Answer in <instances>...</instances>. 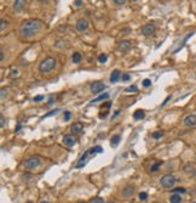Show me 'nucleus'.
I'll return each mask as SVG.
<instances>
[{
    "label": "nucleus",
    "mask_w": 196,
    "mask_h": 203,
    "mask_svg": "<svg viewBox=\"0 0 196 203\" xmlns=\"http://www.w3.org/2000/svg\"><path fill=\"white\" fill-rule=\"evenodd\" d=\"M43 27V22L39 21V19H28V21H24L22 24H21V28H19V33L22 37L25 38H29V37H33V35L37 34L39 30Z\"/></svg>",
    "instance_id": "nucleus-1"
},
{
    "label": "nucleus",
    "mask_w": 196,
    "mask_h": 203,
    "mask_svg": "<svg viewBox=\"0 0 196 203\" xmlns=\"http://www.w3.org/2000/svg\"><path fill=\"white\" fill-rule=\"evenodd\" d=\"M55 67H56V58L47 57L44 61H41V63L39 65V71L41 73H47L50 71H52Z\"/></svg>",
    "instance_id": "nucleus-2"
},
{
    "label": "nucleus",
    "mask_w": 196,
    "mask_h": 203,
    "mask_svg": "<svg viewBox=\"0 0 196 203\" xmlns=\"http://www.w3.org/2000/svg\"><path fill=\"white\" fill-rule=\"evenodd\" d=\"M176 177H174L172 174H166L163 175L161 177V180H160V182H161L162 187H165V189H171V187L176 184Z\"/></svg>",
    "instance_id": "nucleus-3"
},
{
    "label": "nucleus",
    "mask_w": 196,
    "mask_h": 203,
    "mask_svg": "<svg viewBox=\"0 0 196 203\" xmlns=\"http://www.w3.org/2000/svg\"><path fill=\"white\" fill-rule=\"evenodd\" d=\"M40 163H41L40 158H38V157H32V158H28L27 161H25L24 163H23V165H24L25 169L32 170V169L38 168V167L40 165Z\"/></svg>",
    "instance_id": "nucleus-4"
},
{
    "label": "nucleus",
    "mask_w": 196,
    "mask_h": 203,
    "mask_svg": "<svg viewBox=\"0 0 196 203\" xmlns=\"http://www.w3.org/2000/svg\"><path fill=\"white\" fill-rule=\"evenodd\" d=\"M155 29H156V26L153 22H150V23L144 24V26L142 27V29H141V32H142V34L144 35V37H149V35L154 34Z\"/></svg>",
    "instance_id": "nucleus-5"
},
{
    "label": "nucleus",
    "mask_w": 196,
    "mask_h": 203,
    "mask_svg": "<svg viewBox=\"0 0 196 203\" xmlns=\"http://www.w3.org/2000/svg\"><path fill=\"white\" fill-rule=\"evenodd\" d=\"M76 29L79 30V32H85V30L89 28V21H87L86 18H80L76 21V24H75Z\"/></svg>",
    "instance_id": "nucleus-6"
},
{
    "label": "nucleus",
    "mask_w": 196,
    "mask_h": 203,
    "mask_svg": "<svg viewBox=\"0 0 196 203\" xmlns=\"http://www.w3.org/2000/svg\"><path fill=\"white\" fill-rule=\"evenodd\" d=\"M131 49V42L130 40H122L117 45V50L120 52H127Z\"/></svg>",
    "instance_id": "nucleus-7"
},
{
    "label": "nucleus",
    "mask_w": 196,
    "mask_h": 203,
    "mask_svg": "<svg viewBox=\"0 0 196 203\" xmlns=\"http://www.w3.org/2000/svg\"><path fill=\"white\" fill-rule=\"evenodd\" d=\"M104 89H105V85L101 82H95L91 84V91L93 94H99L101 91H103Z\"/></svg>",
    "instance_id": "nucleus-8"
},
{
    "label": "nucleus",
    "mask_w": 196,
    "mask_h": 203,
    "mask_svg": "<svg viewBox=\"0 0 196 203\" xmlns=\"http://www.w3.org/2000/svg\"><path fill=\"white\" fill-rule=\"evenodd\" d=\"M184 125L187 126H196V116L195 114H189L183 119Z\"/></svg>",
    "instance_id": "nucleus-9"
},
{
    "label": "nucleus",
    "mask_w": 196,
    "mask_h": 203,
    "mask_svg": "<svg viewBox=\"0 0 196 203\" xmlns=\"http://www.w3.org/2000/svg\"><path fill=\"white\" fill-rule=\"evenodd\" d=\"M63 144L65 146H68V147H73L76 144V140H75V138H74L73 135L68 134V135H64L63 136Z\"/></svg>",
    "instance_id": "nucleus-10"
},
{
    "label": "nucleus",
    "mask_w": 196,
    "mask_h": 203,
    "mask_svg": "<svg viewBox=\"0 0 196 203\" xmlns=\"http://www.w3.org/2000/svg\"><path fill=\"white\" fill-rule=\"evenodd\" d=\"M82 129H84V125H82V123H80V122H76V123H74L70 126V130L73 134H80Z\"/></svg>",
    "instance_id": "nucleus-11"
},
{
    "label": "nucleus",
    "mask_w": 196,
    "mask_h": 203,
    "mask_svg": "<svg viewBox=\"0 0 196 203\" xmlns=\"http://www.w3.org/2000/svg\"><path fill=\"white\" fill-rule=\"evenodd\" d=\"M25 7V0H16L13 3V10L15 11H22Z\"/></svg>",
    "instance_id": "nucleus-12"
},
{
    "label": "nucleus",
    "mask_w": 196,
    "mask_h": 203,
    "mask_svg": "<svg viewBox=\"0 0 196 203\" xmlns=\"http://www.w3.org/2000/svg\"><path fill=\"white\" fill-rule=\"evenodd\" d=\"M120 77H121V72L119 69H114L111 72V74H110V83L111 84H114V83H116L119 79H120Z\"/></svg>",
    "instance_id": "nucleus-13"
},
{
    "label": "nucleus",
    "mask_w": 196,
    "mask_h": 203,
    "mask_svg": "<svg viewBox=\"0 0 196 203\" xmlns=\"http://www.w3.org/2000/svg\"><path fill=\"white\" fill-rule=\"evenodd\" d=\"M133 192H135V187L133 186H126L125 190H122V195L125 197H131L133 195Z\"/></svg>",
    "instance_id": "nucleus-14"
},
{
    "label": "nucleus",
    "mask_w": 196,
    "mask_h": 203,
    "mask_svg": "<svg viewBox=\"0 0 196 203\" xmlns=\"http://www.w3.org/2000/svg\"><path fill=\"white\" fill-rule=\"evenodd\" d=\"M169 202L171 203H180L182 202V197H180L178 194H173L171 197H169Z\"/></svg>",
    "instance_id": "nucleus-15"
},
{
    "label": "nucleus",
    "mask_w": 196,
    "mask_h": 203,
    "mask_svg": "<svg viewBox=\"0 0 196 203\" xmlns=\"http://www.w3.org/2000/svg\"><path fill=\"white\" fill-rule=\"evenodd\" d=\"M120 140H121L120 135H114V136H113V138H111V143H110L111 147H116L119 144H120Z\"/></svg>",
    "instance_id": "nucleus-16"
},
{
    "label": "nucleus",
    "mask_w": 196,
    "mask_h": 203,
    "mask_svg": "<svg viewBox=\"0 0 196 203\" xmlns=\"http://www.w3.org/2000/svg\"><path fill=\"white\" fill-rule=\"evenodd\" d=\"M144 116H145L144 111H142V110H137L136 112L133 113V118H135V119H142V118H144Z\"/></svg>",
    "instance_id": "nucleus-17"
},
{
    "label": "nucleus",
    "mask_w": 196,
    "mask_h": 203,
    "mask_svg": "<svg viewBox=\"0 0 196 203\" xmlns=\"http://www.w3.org/2000/svg\"><path fill=\"white\" fill-rule=\"evenodd\" d=\"M81 54L80 52H74L73 56H71V61H73V63H79L81 61Z\"/></svg>",
    "instance_id": "nucleus-18"
},
{
    "label": "nucleus",
    "mask_w": 196,
    "mask_h": 203,
    "mask_svg": "<svg viewBox=\"0 0 196 203\" xmlns=\"http://www.w3.org/2000/svg\"><path fill=\"white\" fill-rule=\"evenodd\" d=\"M184 170H185V173H188L190 175H195V169H194V167L191 164H187L184 167Z\"/></svg>",
    "instance_id": "nucleus-19"
},
{
    "label": "nucleus",
    "mask_w": 196,
    "mask_h": 203,
    "mask_svg": "<svg viewBox=\"0 0 196 203\" xmlns=\"http://www.w3.org/2000/svg\"><path fill=\"white\" fill-rule=\"evenodd\" d=\"M89 151H90V153L95 155V153H102L103 149H102L101 146H96V147H93V149H91V150H89Z\"/></svg>",
    "instance_id": "nucleus-20"
},
{
    "label": "nucleus",
    "mask_w": 196,
    "mask_h": 203,
    "mask_svg": "<svg viewBox=\"0 0 196 203\" xmlns=\"http://www.w3.org/2000/svg\"><path fill=\"white\" fill-rule=\"evenodd\" d=\"M109 97V94H103V95H99L97 99H95V100H92V102H97V101H103V100H105V99H108Z\"/></svg>",
    "instance_id": "nucleus-21"
},
{
    "label": "nucleus",
    "mask_w": 196,
    "mask_h": 203,
    "mask_svg": "<svg viewBox=\"0 0 196 203\" xmlns=\"http://www.w3.org/2000/svg\"><path fill=\"white\" fill-rule=\"evenodd\" d=\"M89 203H104V200L102 197H93V198L90 200Z\"/></svg>",
    "instance_id": "nucleus-22"
},
{
    "label": "nucleus",
    "mask_w": 196,
    "mask_h": 203,
    "mask_svg": "<svg viewBox=\"0 0 196 203\" xmlns=\"http://www.w3.org/2000/svg\"><path fill=\"white\" fill-rule=\"evenodd\" d=\"M107 60H108L107 54H101L99 56H98V61H99L101 63H104V62H107Z\"/></svg>",
    "instance_id": "nucleus-23"
},
{
    "label": "nucleus",
    "mask_w": 196,
    "mask_h": 203,
    "mask_svg": "<svg viewBox=\"0 0 196 203\" xmlns=\"http://www.w3.org/2000/svg\"><path fill=\"white\" fill-rule=\"evenodd\" d=\"M173 194H185L187 190L184 189V187H177V189H173Z\"/></svg>",
    "instance_id": "nucleus-24"
},
{
    "label": "nucleus",
    "mask_w": 196,
    "mask_h": 203,
    "mask_svg": "<svg viewBox=\"0 0 196 203\" xmlns=\"http://www.w3.org/2000/svg\"><path fill=\"white\" fill-rule=\"evenodd\" d=\"M153 139H160V138H162L163 136V133L162 131H156V133H153Z\"/></svg>",
    "instance_id": "nucleus-25"
},
{
    "label": "nucleus",
    "mask_w": 196,
    "mask_h": 203,
    "mask_svg": "<svg viewBox=\"0 0 196 203\" xmlns=\"http://www.w3.org/2000/svg\"><path fill=\"white\" fill-rule=\"evenodd\" d=\"M142 84H143V87L148 88V87H150V85H151V80L147 78V79H144V80H143V82H142Z\"/></svg>",
    "instance_id": "nucleus-26"
},
{
    "label": "nucleus",
    "mask_w": 196,
    "mask_h": 203,
    "mask_svg": "<svg viewBox=\"0 0 196 203\" xmlns=\"http://www.w3.org/2000/svg\"><path fill=\"white\" fill-rule=\"evenodd\" d=\"M121 79H122V82H127V80L131 79V75L128 74V73H123V74L121 75Z\"/></svg>",
    "instance_id": "nucleus-27"
},
{
    "label": "nucleus",
    "mask_w": 196,
    "mask_h": 203,
    "mask_svg": "<svg viewBox=\"0 0 196 203\" xmlns=\"http://www.w3.org/2000/svg\"><path fill=\"white\" fill-rule=\"evenodd\" d=\"M161 163H162V162H160V161H159V162H156V163L151 167V169H150V170H151V171H156V170L159 169V167L161 165Z\"/></svg>",
    "instance_id": "nucleus-28"
},
{
    "label": "nucleus",
    "mask_w": 196,
    "mask_h": 203,
    "mask_svg": "<svg viewBox=\"0 0 196 203\" xmlns=\"http://www.w3.org/2000/svg\"><path fill=\"white\" fill-rule=\"evenodd\" d=\"M57 112H59V110H58V108H57V110H53V111H51V112H49L47 114H45V116L43 117V119H44V118H47V117H50V116H53V114H56Z\"/></svg>",
    "instance_id": "nucleus-29"
},
{
    "label": "nucleus",
    "mask_w": 196,
    "mask_h": 203,
    "mask_svg": "<svg viewBox=\"0 0 196 203\" xmlns=\"http://www.w3.org/2000/svg\"><path fill=\"white\" fill-rule=\"evenodd\" d=\"M147 198H148L147 192H141V194H139V200H141V201H145Z\"/></svg>",
    "instance_id": "nucleus-30"
},
{
    "label": "nucleus",
    "mask_w": 196,
    "mask_h": 203,
    "mask_svg": "<svg viewBox=\"0 0 196 203\" xmlns=\"http://www.w3.org/2000/svg\"><path fill=\"white\" fill-rule=\"evenodd\" d=\"M44 100V95H38L34 97V102H40V101Z\"/></svg>",
    "instance_id": "nucleus-31"
},
{
    "label": "nucleus",
    "mask_w": 196,
    "mask_h": 203,
    "mask_svg": "<svg viewBox=\"0 0 196 203\" xmlns=\"http://www.w3.org/2000/svg\"><path fill=\"white\" fill-rule=\"evenodd\" d=\"M70 117H71V113L69 112V111L64 112V120H65V122H68V120L70 119Z\"/></svg>",
    "instance_id": "nucleus-32"
},
{
    "label": "nucleus",
    "mask_w": 196,
    "mask_h": 203,
    "mask_svg": "<svg viewBox=\"0 0 196 203\" xmlns=\"http://www.w3.org/2000/svg\"><path fill=\"white\" fill-rule=\"evenodd\" d=\"M116 5H123V4H126L127 3V0H113Z\"/></svg>",
    "instance_id": "nucleus-33"
},
{
    "label": "nucleus",
    "mask_w": 196,
    "mask_h": 203,
    "mask_svg": "<svg viewBox=\"0 0 196 203\" xmlns=\"http://www.w3.org/2000/svg\"><path fill=\"white\" fill-rule=\"evenodd\" d=\"M0 24H1V26H0V29H1V30H4V29H5V27H6L7 22L5 21V19H1V22H0Z\"/></svg>",
    "instance_id": "nucleus-34"
},
{
    "label": "nucleus",
    "mask_w": 196,
    "mask_h": 203,
    "mask_svg": "<svg viewBox=\"0 0 196 203\" xmlns=\"http://www.w3.org/2000/svg\"><path fill=\"white\" fill-rule=\"evenodd\" d=\"M17 75H18V71L17 69H12V72H11V74H10V77L15 78V77H17Z\"/></svg>",
    "instance_id": "nucleus-35"
},
{
    "label": "nucleus",
    "mask_w": 196,
    "mask_h": 203,
    "mask_svg": "<svg viewBox=\"0 0 196 203\" xmlns=\"http://www.w3.org/2000/svg\"><path fill=\"white\" fill-rule=\"evenodd\" d=\"M4 125H5V118H4V116L1 114V116H0V126L4 128Z\"/></svg>",
    "instance_id": "nucleus-36"
},
{
    "label": "nucleus",
    "mask_w": 196,
    "mask_h": 203,
    "mask_svg": "<svg viewBox=\"0 0 196 203\" xmlns=\"http://www.w3.org/2000/svg\"><path fill=\"white\" fill-rule=\"evenodd\" d=\"M136 90H137V87H136V85H131V87L126 88V91H136Z\"/></svg>",
    "instance_id": "nucleus-37"
},
{
    "label": "nucleus",
    "mask_w": 196,
    "mask_h": 203,
    "mask_svg": "<svg viewBox=\"0 0 196 203\" xmlns=\"http://www.w3.org/2000/svg\"><path fill=\"white\" fill-rule=\"evenodd\" d=\"M75 5H76V6H81V5H82V1H81V0H75V3H74Z\"/></svg>",
    "instance_id": "nucleus-38"
},
{
    "label": "nucleus",
    "mask_w": 196,
    "mask_h": 203,
    "mask_svg": "<svg viewBox=\"0 0 196 203\" xmlns=\"http://www.w3.org/2000/svg\"><path fill=\"white\" fill-rule=\"evenodd\" d=\"M169 100H171V96H168V97H167V99H166V100H165V101H163V102H162V105H161V106H165V105H166V104L168 102V101H169Z\"/></svg>",
    "instance_id": "nucleus-39"
},
{
    "label": "nucleus",
    "mask_w": 196,
    "mask_h": 203,
    "mask_svg": "<svg viewBox=\"0 0 196 203\" xmlns=\"http://www.w3.org/2000/svg\"><path fill=\"white\" fill-rule=\"evenodd\" d=\"M5 93H7V90H6V89H1V99H4Z\"/></svg>",
    "instance_id": "nucleus-40"
},
{
    "label": "nucleus",
    "mask_w": 196,
    "mask_h": 203,
    "mask_svg": "<svg viewBox=\"0 0 196 203\" xmlns=\"http://www.w3.org/2000/svg\"><path fill=\"white\" fill-rule=\"evenodd\" d=\"M53 101H55V99H53V97H50V100H49V102H47V105H49V106H51V105H52V104H53Z\"/></svg>",
    "instance_id": "nucleus-41"
},
{
    "label": "nucleus",
    "mask_w": 196,
    "mask_h": 203,
    "mask_svg": "<svg viewBox=\"0 0 196 203\" xmlns=\"http://www.w3.org/2000/svg\"><path fill=\"white\" fill-rule=\"evenodd\" d=\"M110 105H111L110 102H107L105 105H103V106H102V108H103V107H105V108H108V107H110Z\"/></svg>",
    "instance_id": "nucleus-42"
},
{
    "label": "nucleus",
    "mask_w": 196,
    "mask_h": 203,
    "mask_svg": "<svg viewBox=\"0 0 196 203\" xmlns=\"http://www.w3.org/2000/svg\"><path fill=\"white\" fill-rule=\"evenodd\" d=\"M107 114H108V112H105V113H101V114H99V118H105Z\"/></svg>",
    "instance_id": "nucleus-43"
},
{
    "label": "nucleus",
    "mask_w": 196,
    "mask_h": 203,
    "mask_svg": "<svg viewBox=\"0 0 196 203\" xmlns=\"http://www.w3.org/2000/svg\"><path fill=\"white\" fill-rule=\"evenodd\" d=\"M119 113H120V110H117V111H115V113H114V116H113V118H114V117H116Z\"/></svg>",
    "instance_id": "nucleus-44"
},
{
    "label": "nucleus",
    "mask_w": 196,
    "mask_h": 203,
    "mask_svg": "<svg viewBox=\"0 0 196 203\" xmlns=\"http://www.w3.org/2000/svg\"><path fill=\"white\" fill-rule=\"evenodd\" d=\"M21 126H22V124H21V123H18V125L16 126V131H18V130L21 129Z\"/></svg>",
    "instance_id": "nucleus-45"
},
{
    "label": "nucleus",
    "mask_w": 196,
    "mask_h": 203,
    "mask_svg": "<svg viewBox=\"0 0 196 203\" xmlns=\"http://www.w3.org/2000/svg\"><path fill=\"white\" fill-rule=\"evenodd\" d=\"M0 60H4V51H1V52H0Z\"/></svg>",
    "instance_id": "nucleus-46"
},
{
    "label": "nucleus",
    "mask_w": 196,
    "mask_h": 203,
    "mask_svg": "<svg viewBox=\"0 0 196 203\" xmlns=\"http://www.w3.org/2000/svg\"><path fill=\"white\" fill-rule=\"evenodd\" d=\"M40 203H50V202H47V201H41Z\"/></svg>",
    "instance_id": "nucleus-47"
},
{
    "label": "nucleus",
    "mask_w": 196,
    "mask_h": 203,
    "mask_svg": "<svg viewBox=\"0 0 196 203\" xmlns=\"http://www.w3.org/2000/svg\"><path fill=\"white\" fill-rule=\"evenodd\" d=\"M107 203H114V202H107Z\"/></svg>",
    "instance_id": "nucleus-48"
},
{
    "label": "nucleus",
    "mask_w": 196,
    "mask_h": 203,
    "mask_svg": "<svg viewBox=\"0 0 196 203\" xmlns=\"http://www.w3.org/2000/svg\"><path fill=\"white\" fill-rule=\"evenodd\" d=\"M153 203H160V202H153Z\"/></svg>",
    "instance_id": "nucleus-49"
},
{
    "label": "nucleus",
    "mask_w": 196,
    "mask_h": 203,
    "mask_svg": "<svg viewBox=\"0 0 196 203\" xmlns=\"http://www.w3.org/2000/svg\"><path fill=\"white\" fill-rule=\"evenodd\" d=\"M133 1H137V0H133Z\"/></svg>",
    "instance_id": "nucleus-50"
},
{
    "label": "nucleus",
    "mask_w": 196,
    "mask_h": 203,
    "mask_svg": "<svg viewBox=\"0 0 196 203\" xmlns=\"http://www.w3.org/2000/svg\"><path fill=\"white\" fill-rule=\"evenodd\" d=\"M194 203H196V202H194Z\"/></svg>",
    "instance_id": "nucleus-51"
}]
</instances>
